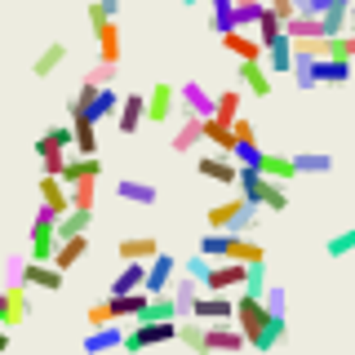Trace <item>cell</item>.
<instances>
[{"label": "cell", "instance_id": "obj_1", "mask_svg": "<svg viewBox=\"0 0 355 355\" xmlns=\"http://www.w3.org/2000/svg\"><path fill=\"white\" fill-rule=\"evenodd\" d=\"M240 196L258 209H288V196L275 178H266L258 164H240Z\"/></svg>", "mask_w": 355, "mask_h": 355}, {"label": "cell", "instance_id": "obj_2", "mask_svg": "<svg viewBox=\"0 0 355 355\" xmlns=\"http://www.w3.org/2000/svg\"><path fill=\"white\" fill-rule=\"evenodd\" d=\"M71 151H76V125H53V129H44L40 138H36V155L44 160V173H58L62 178Z\"/></svg>", "mask_w": 355, "mask_h": 355}, {"label": "cell", "instance_id": "obj_3", "mask_svg": "<svg viewBox=\"0 0 355 355\" xmlns=\"http://www.w3.org/2000/svg\"><path fill=\"white\" fill-rule=\"evenodd\" d=\"M253 227H258V205H249L244 196L209 209V231H236V236H244Z\"/></svg>", "mask_w": 355, "mask_h": 355}, {"label": "cell", "instance_id": "obj_4", "mask_svg": "<svg viewBox=\"0 0 355 355\" xmlns=\"http://www.w3.org/2000/svg\"><path fill=\"white\" fill-rule=\"evenodd\" d=\"M266 320H271V306H266V297H258V293H240V297H236V324L244 329L249 347L262 338Z\"/></svg>", "mask_w": 355, "mask_h": 355}, {"label": "cell", "instance_id": "obj_5", "mask_svg": "<svg viewBox=\"0 0 355 355\" xmlns=\"http://www.w3.org/2000/svg\"><path fill=\"white\" fill-rule=\"evenodd\" d=\"M178 338V320H138L125 333V351H142V347H160V342Z\"/></svg>", "mask_w": 355, "mask_h": 355}, {"label": "cell", "instance_id": "obj_6", "mask_svg": "<svg viewBox=\"0 0 355 355\" xmlns=\"http://www.w3.org/2000/svg\"><path fill=\"white\" fill-rule=\"evenodd\" d=\"M178 111H182V94H178V85L160 80V85L147 89V120H151V125H169Z\"/></svg>", "mask_w": 355, "mask_h": 355}, {"label": "cell", "instance_id": "obj_7", "mask_svg": "<svg viewBox=\"0 0 355 355\" xmlns=\"http://www.w3.org/2000/svg\"><path fill=\"white\" fill-rule=\"evenodd\" d=\"M196 173L200 178H214V182H240V160L236 155H200L196 160Z\"/></svg>", "mask_w": 355, "mask_h": 355}, {"label": "cell", "instance_id": "obj_8", "mask_svg": "<svg viewBox=\"0 0 355 355\" xmlns=\"http://www.w3.org/2000/svg\"><path fill=\"white\" fill-rule=\"evenodd\" d=\"M200 142H205V116H196V111H182V120H178V133L169 138V147L182 155V151H196Z\"/></svg>", "mask_w": 355, "mask_h": 355}, {"label": "cell", "instance_id": "obj_9", "mask_svg": "<svg viewBox=\"0 0 355 355\" xmlns=\"http://www.w3.org/2000/svg\"><path fill=\"white\" fill-rule=\"evenodd\" d=\"M40 205H49L53 214H71V182L58 173H44L40 178Z\"/></svg>", "mask_w": 355, "mask_h": 355}, {"label": "cell", "instance_id": "obj_10", "mask_svg": "<svg viewBox=\"0 0 355 355\" xmlns=\"http://www.w3.org/2000/svg\"><path fill=\"white\" fill-rule=\"evenodd\" d=\"M236 76H240V85L249 89V98H271V67H262V62H249V58H240Z\"/></svg>", "mask_w": 355, "mask_h": 355}, {"label": "cell", "instance_id": "obj_11", "mask_svg": "<svg viewBox=\"0 0 355 355\" xmlns=\"http://www.w3.org/2000/svg\"><path fill=\"white\" fill-rule=\"evenodd\" d=\"M222 44H227V53H236V58H249V62H262V58H266L262 36H244V27L222 31Z\"/></svg>", "mask_w": 355, "mask_h": 355}, {"label": "cell", "instance_id": "obj_12", "mask_svg": "<svg viewBox=\"0 0 355 355\" xmlns=\"http://www.w3.org/2000/svg\"><path fill=\"white\" fill-rule=\"evenodd\" d=\"M191 315H200V320H236V302H231L227 293H214V288H205V297H196V311Z\"/></svg>", "mask_w": 355, "mask_h": 355}, {"label": "cell", "instance_id": "obj_13", "mask_svg": "<svg viewBox=\"0 0 355 355\" xmlns=\"http://www.w3.org/2000/svg\"><path fill=\"white\" fill-rule=\"evenodd\" d=\"M240 347H249L240 324H231V320H214L209 324V351H240Z\"/></svg>", "mask_w": 355, "mask_h": 355}, {"label": "cell", "instance_id": "obj_14", "mask_svg": "<svg viewBox=\"0 0 355 355\" xmlns=\"http://www.w3.org/2000/svg\"><path fill=\"white\" fill-rule=\"evenodd\" d=\"M178 94H182V111H196V116H214V111H218V98L209 94L200 80H182Z\"/></svg>", "mask_w": 355, "mask_h": 355}, {"label": "cell", "instance_id": "obj_15", "mask_svg": "<svg viewBox=\"0 0 355 355\" xmlns=\"http://www.w3.org/2000/svg\"><path fill=\"white\" fill-rule=\"evenodd\" d=\"M173 280H178V262L169 253H155L151 266H147V293H169Z\"/></svg>", "mask_w": 355, "mask_h": 355}, {"label": "cell", "instance_id": "obj_16", "mask_svg": "<svg viewBox=\"0 0 355 355\" xmlns=\"http://www.w3.org/2000/svg\"><path fill=\"white\" fill-rule=\"evenodd\" d=\"M27 288L31 284H5V315H0V324H22V320L31 315V302H27Z\"/></svg>", "mask_w": 355, "mask_h": 355}, {"label": "cell", "instance_id": "obj_17", "mask_svg": "<svg viewBox=\"0 0 355 355\" xmlns=\"http://www.w3.org/2000/svg\"><path fill=\"white\" fill-rule=\"evenodd\" d=\"M178 342H182L187 351L205 355V351H209V320H200V315H182V324H178Z\"/></svg>", "mask_w": 355, "mask_h": 355}, {"label": "cell", "instance_id": "obj_18", "mask_svg": "<svg viewBox=\"0 0 355 355\" xmlns=\"http://www.w3.org/2000/svg\"><path fill=\"white\" fill-rule=\"evenodd\" d=\"M142 120H147V98H142V94H129L125 103H120V111H116L120 133H138V129H142Z\"/></svg>", "mask_w": 355, "mask_h": 355}, {"label": "cell", "instance_id": "obj_19", "mask_svg": "<svg viewBox=\"0 0 355 355\" xmlns=\"http://www.w3.org/2000/svg\"><path fill=\"white\" fill-rule=\"evenodd\" d=\"M116 253L125 262H133V258H138V262H151L155 253H160V240H155V236H125V240L116 244Z\"/></svg>", "mask_w": 355, "mask_h": 355}, {"label": "cell", "instance_id": "obj_20", "mask_svg": "<svg viewBox=\"0 0 355 355\" xmlns=\"http://www.w3.org/2000/svg\"><path fill=\"white\" fill-rule=\"evenodd\" d=\"M147 302H151L147 288H133V293H111V306H116L120 320H142V315H147Z\"/></svg>", "mask_w": 355, "mask_h": 355}, {"label": "cell", "instance_id": "obj_21", "mask_svg": "<svg viewBox=\"0 0 355 355\" xmlns=\"http://www.w3.org/2000/svg\"><path fill=\"white\" fill-rule=\"evenodd\" d=\"M258 169H262L266 178H275V182H288V178H302V173H297V160H293V155H280V151H262Z\"/></svg>", "mask_w": 355, "mask_h": 355}, {"label": "cell", "instance_id": "obj_22", "mask_svg": "<svg viewBox=\"0 0 355 355\" xmlns=\"http://www.w3.org/2000/svg\"><path fill=\"white\" fill-rule=\"evenodd\" d=\"M147 266L151 262H138V258L125 262V266H120V275L111 280V293H133V288H147Z\"/></svg>", "mask_w": 355, "mask_h": 355}, {"label": "cell", "instance_id": "obj_23", "mask_svg": "<svg viewBox=\"0 0 355 355\" xmlns=\"http://www.w3.org/2000/svg\"><path fill=\"white\" fill-rule=\"evenodd\" d=\"M111 347H125V329L111 320V324L103 329H89V338H85V351L89 355H98V351H111Z\"/></svg>", "mask_w": 355, "mask_h": 355}, {"label": "cell", "instance_id": "obj_24", "mask_svg": "<svg viewBox=\"0 0 355 355\" xmlns=\"http://www.w3.org/2000/svg\"><path fill=\"white\" fill-rule=\"evenodd\" d=\"M227 258H236V262H262V258H266V249L249 240V231H244V236L227 231Z\"/></svg>", "mask_w": 355, "mask_h": 355}, {"label": "cell", "instance_id": "obj_25", "mask_svg": "<svg viewBox=\"0 0 355 355\" xmlns=\"http://www.w3.org/2000/svg\"><path fill=\"white\" fill-rule=\"evenodd\" d=\"M27 284L44 288V293H58V288H62V266H53V262H36V258H31Z\"/></svg>", "mask_w": 355, "mask_h": 355}, {"label": "cell", "instance_id": "obj_26", "mask_svg": "<svg viewBox=\"0 0 355 355\" xmlns=\"http://www.w3.org/2000/svg\"><path fill=\"white\" fill-rule=\"evenodd\" d=\"M62 178H67V182H80V178H103V160H98V155H80V151H71V160H67Z\"/></svg>", "mask_w": 355, "mask_h": 355}, {"label": "cell", "instance_id": "obj_27", "mask_svg": "<svg viewBox=\"0 0 355 355\" xmlns=\"http://www.w3.org/2000/svg\"><path fill=\"white\" fill-rule=\"evenodd\" d=\"M205 142H214L218 151H236V129L227 125V120H218V116H205Z\"/></svg>", "mask_w": 355, "mask_h": 355}, {"label": "cell", "instance_id": "obj_28", "mask_svg": "<svg viewBox=\"0 0 355 355\" xmlns=\"http://www.w3.org/2000/svg\"><path fill=\"white\" fill-rule=\"evenodd\" d=\"M85 249H89V240H85V236H62V240H58V253H53V266L71 271V266L85 258Z\"/></svg>", "mask_w": 355, "mask_h": 355}, {"label": "cell", "instance_id": "obj_29", "mask_svg": "<svg viewBox=\"0 0 355 355\" xmlns=\"http://www.w3.org/2000/svg\"><path fill=\"white\" fill-rule=\"evenodd\" d=\"M94 36H98V58H103V62H116L120 67V31H116V22H103V27H98L94 31Z\"/></svg>", "mask_w": 355, "mask_h": 355}, {"label": "cell", "instance_id": "obj_30", "mask_svg": "<svg viewBox=\"0 0 355 355\" xmlns=\"http://www.w3.org/2000/svg\"><path fill=\"white\" fill-rule=\"evenodd\" d=\"M62 62H67V44H62V40H53V44H44V49L36 53V62H31V71H36V76H53V71H58Z\"/></svg>", "mask_w": 355, "mask_h": 355}, {"label": "cell", "instance_id": "obj_31", "mask_svg": "<svg viewBox=\"0 0 355 355\" xmlns=\"http://www.w3.org/2000/svg\"><path fill=\"white\" fill-rule=\"evenodd\" d=\"M71 125H76V151H80V155H98V120L71 116Z\"/></svg>", "mask_w": 355, "mask_h": 355}, {"label": "cell", "instance_id": "obj_32", "mask_svg": "<svg viewBox=\"0 0 355 355\" xmlns=\"http://www.w3.org/2000/svg\"><path fill=\"white\" fill-rule=\"evenodd\" d=\"M284 333H288V324H284V311H271V320H266L262 338L253 342V351H275V347L284 342Z\"/></svg>", "mask_w": 355, "mask_h": 355}, {"label": "cell", "instance_id": "obj_33", "mask_svg": "<svg viewBox=\"0 0 355 355\" xmlns=\"http://www.w3.org/2000/svg\"><path fill=\"white\" fill-rule=\"evenodd\" d=\"M116 196L129 200V205H155V187L151 182H133V178H125V182H116Z\"/></svg>", "mask_w": 355, "mask_h": 355}, {"label": "cell", "instance_id": "obj_34", "mask_svg": "<svg viewBox=\"0 0 355 355\" xmlns=\"http://www.w3.org/2000/svg\"><path fill=\"white\" fill-rule=\"evenodd\" d=\"M142 320H182V311H178V297H173V293H151L147 315H142Z\"/></svg>", "mask_w": 355, "mask_h": 355}, {"label": "cell", "instance_id": "obj_35", "mask_svg": "<svg viewBox=\"0 0 355 355\" xmlns=\"http://www.w3.org/2000/svg\"><path fill=\"white\" fill-rule=\"evenodd\" d=\"M169 293L178 297V311H182V315H191V311H196V297H200V280H196V275H187V280H173Z\"/></svg>", "mask_w": 355, "mask_h": 355}, {"label": "cell", "instance_id": "obj_36", "mask_svg": "<svg viewBox=\"0 0 355 355\" xmlns=\"http://www.w3.org/2000/svg\"><path fill=\"white\" fill-rule=\"evenodd\" d=\"M214 116H218V120H227V125H231L236 116H244V94H240V89H222Z\"/></svg>", "mask_w": 355, "mask_h": 355}, {"label": "cell", "instance_id": "obj_37", "mask_svg": "<svg viewBox=\"0 0 355 355\" xmlns=\"http://www.w3.org/2000/svg\"><path fill=\"white\" fill-rule=\"evenodd\" d=\"M89 222H94V209H71L58 218V236H85Z\"/></svg>", "mask_w": 355, "mask_h": 355}, {"label": "cell", "instance_id": "obj_38", "mask_svg": "<svg viewBox=\"0 0 355 355\" xmlns=\"http://www.w3.org/2000/svg\"><path fill=\"white\" fill-rule=\"evenodd\" d=\"M320 22H324V36H342V31H351V5H333L320 14Z\"/></svg>", "mask_w": 355, "mask_h": 355}, {"label": "cell", "instance_id": "obj_39", "mask_svg": "<svg viewBox=\"0 0 355 355\" xmlns=\"http://www.w3.org/2000/svg\"><path fill=\"white\" fill-rule=\"evenodd\" d=\"M209 5H214V18H209V27L218 31H236V0H209Z\"/></svg>", "mask_w": 355, "mask_h": 355}, {"label": "cell", "instance_id": "obj_40", "mask_svg": "<svg viewBox=\"0 0 355 355\" xmlns=\"http://www.w3.org/2000/svg\"><path fill=\"white\" fill-rule=\"evenodd\" d=\"M94 200H98V178L71 182V209H94Z\"/></svg>", "mask_w": 355, "mask_h": 355}, {"label": "cell", "instance_id": "obj_41", "mask_svg": "<svg viewBox=\"0 0 355 355\" xmlns=\"http://www.w3.org/2000/svg\"><path fill=\"white\" fill-rule=\"evenodd\" d=\"M293 160H297V173H329L333 169V160L324 151H297Z\"/></svg>", "mask_w": 355, "mask_h": 355}, {"label": "cell", "instance_id": "obj_42", "mask_svg": "<svg viewBox=\"0 0 355 355\" xmlns=\"http://www.w3.org/2000/svg\"><path fill=\"white\" fill-rule=\"evenodd\" d=\"M266 258L262 262H249V275H244V293H258V297H266Z\"/></svg>", "mask_w": 355, "mask_h": 355}, {"label": "cell", "instance_id": "obj_43", "mask_svg": "<svg viewBox=\"0 0 355 355\" xmlns=\"http://www.w3.org/2000/svg\"><path fill=\"white\" fill-rule=\"evenodd\" d=\"M324 253H329V258H347V253H355V227H347V231H338V236H329V244H324Z\"/></svg>", "mask_w": 355, "mask_h": 355}, {"label": "cell", "instance_id": "obj_44", "mask_svg": "<svg viewBox=\"0 0 355 355\" xmlns=\"http://www.w3.org/2000/svg\"><path fill=\"white\" fill-rule=\"evenodd\" d=\"M182 271H187V275H196V280L205 284V280H209V271H214V258H209V253H200V249H196L191 258L182 262Z\"/></svg>", "mask_w": 355, "mask_h": 355}, {"label": "cell", "instance_id": "obj_45", "mask_svg": "<svg viewBox=\"0 0 355 355\" xmlns=\"http://www.w3.org/2000/svg\"><path fill=\"white\" fill-rule=\"evenodd\" d=\"M89 329H103V324H111V320H120L116 315V306H111V297H107V302H94V306H89Z\"/></svg>", "mask_w": 355, "mask_h": 355}, {"label": "cell", "instance_id": "obj_46", "mask_svg": "<svg viewBox=\"0 0 355 355\" xmlns=\"http://www.w3.org/2000/svg\"><path fill=\"white\" fill-rule=\"evenodd\" d=\"M9 266V284H27V271H31V253L22 258V253H14V258L5 262Z\"/></svg>", "mask_w": 355, "mask_h": 355}, {"label": "cell", "instance_id": "obj_47", "mask_svg": "<svg viewBox=\"0 0 355 355\" xmlns=\"http://www.w3.org/2000/svg\"><path fill=\"white\" fill-rule=\"evenodd\" d=\"M231 155H236L240 164H258L262 160V147H258V138H253V142H236V151H231Z\"/></svg>", "mask_w": 355, "mask_h": 355}, {"label": "cell", "instance_id": "obj_48", "mask_svg": "<svg viewBox=\"0 0 355 355\" xmlns=\"http://www.w3.org/2000/svg\"><path fill=\"white\" fill-rule=\"evenodd\" d=\"M231 129H236V142H253V138H258V129H253L244 116H236V120H231Z\"/></svg>", "mask_w": 355, "mask_h": 355}, {"label": "cell", "instance_id": "obj_49", "mask_svg": "<svg viewBox=\"0 0 355 355\" xmlns=\"http://www.w3.org/2000/svg\"><path fill=\"white\" fill-rule=\"evenodd\" d=\"M266 5H271V9H275V14H280L284 22H288V18L297 14V0H266Z\"/></svg>", "mask_w": 355, "mask_h": 355}, {"label": "cell", "instance_id": "obj_50", "mask_svg": "<svg viewBox=\"0 0 355 355\" xmlns=\"http://www.w3.org/2000/svg\"><path fill=\"white\" fill-rule=\"evenodd\" d=\"M266 306H271V311H288V302H284V288H266Z\"/></svg>", "mask_w": 355, "mask_h": 355}, {"label": "cell", "instance_id": "obj_51", "mask_svg": "<svg viewBox=\"0 0 355 355\" xmlns=\"http://www.w3.org/2000/svg\"><path fill=\"white\" fill-rule=\"evenodd\" d=\"M9 347V324H0V351Z\"/></svg>", "mask_w": 355, "mask_h": 355}, {"label": "cell", "instance_id": "obj_52", "mask_svg": "<svg viewBox=\"0 0 355 355\" xmlns=\"http://www.w3.org/2000/svg\"><path fill=\"white\" fill-rule=\"evenodd\" d=\"M103 5H107V9H111V14H116V9H120V0H103Z\"/></svg>", "mask_w": 355, "mask_h": 355}, {"label": "cell", "instance_id": "obj_53", "mask_svg": "<svg viewBox=\"0 0 355 355\" xmlns=\"http://www.w3.org/2000/svg\"><path fill=\"white\" fill-rule=\"evenodd\" d=\"M0 315H5V288H0Z\"/></svg>", "mask_w": 355, "mask_h": 355}, {"label": "cell", "instance_id": "obj_54", "mask_svg": "<svg viewBox=\"0 0 355 355\" xmlns=\"http://www.w3.org/2000/svg\"><path fill=\"white\" fill-rule=\"evenodd\" d=\"M351 31H355V5H351Z\"/></svg>", "mask_w": 355, "mask_h": 355}, {"label": "cell", "instance_id": "obj_55", "mask_svg": "<svg viewBox=\"0 0 355 355\" xmlns=\"http://www.w3.org/2000/svg\"><path fill=\"white\" fill-rule=\"evenodd\" d=\"M182 5H200V0H182Z\"/></svg>", "mask_w": 355, "mask_h": 355}, {"label": "cell", "instance_id": "obj_56", "mask_svg": "<svg viewBox=\"0 0 355 355\" xmlns=\"http://www.w3.org/2000/svg\"><path fill=\"white\" fill-rule=\"evenodd\" d=\"M240 5H249V0H240Z\"/></svg>", "mask_w": 355, "mask_h": 355}, {"label": "cell", "instance_id": "obj_57", "mask_svg": "<svg viewBox=\"0 0 355 355\" xmlns=\"http://www.w3.org/2000/svg\"><path fill=\"white\" fill-rule=\"evenodd\" d=\"M351 5H355V0H351Z\"/></svg>", "mask_w": 355, "mask_h": 355}]
</instances>
